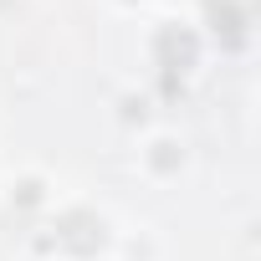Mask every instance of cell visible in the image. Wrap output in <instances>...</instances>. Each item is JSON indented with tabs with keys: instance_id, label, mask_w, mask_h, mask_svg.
<instances>
[{
	"instance_id": "6da1fadb",
	"label": "cell",
	"mask_w": 261,
	"mask_h": 261,
	"mask_svg": "<svg viewBox=\"0 0 261 261\" xmlns=\"http://www.w3.org/2000/svg\"><path fill=\"white\" fill-rule=\"evenodd\" d=\"M57 236H62L72 251H92V246H102V220H92L87 210H72V215L57 220Z\"/></svg>"
},
{
	"instance_id": "7a4b0ae2",
	"label": "cell",
	"mask_w": 261,
	"mask_h": 261,
	"mask_svg": "<svg viewBox=\"0 0 261 261\" xmlns=\"http://www.w3.org/2000/svg\"><path fill=\"white\" fill-rule=\"evenodd\" d=\"M159 62H164L169 72H174V67L185 72V67L195 62V41H190L179 26H164V31H159Z\"/></svg>"
},
{
	"instance_id": "3957f363",
	"label": "cell",
	"mask_w": 261,
	"mask_h": 261,
	"mask_svg": "<svg viewBox=\"0 0 261 261\" xmlns=\"http://www.w3.org/2000/svg\"><path fill=\"white\" fill-rule=\"evenodd\" d=\"M210 21L225 41H241V31H246V16L236 11V0H210Z\"/></svg>"
}]
</instances>
